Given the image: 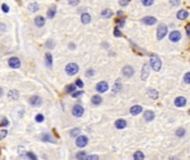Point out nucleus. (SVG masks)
<instances>
[{
  "mask_svg": "<svg viewBox=\"0 0 190 160\" xmlns=\"http://www.w3.org/2000/svg\"><path fill=\"white\" fill-rule=\"evenodd\" d=\"M91 102L95 105V106H98L100 105L101 102H102V98L98 96V95H95V96H92V98H91Z\"/></svg>",
  "mask_w": 190,
  "mask_h": 160,
  "instance_id": "obj_21",
  "label": "nucleus"
},
{
  "mask_svg": "<svg viewBox=\"0 0 190 160\" xmlns=\"http://www.w3.org/2000/svg\"><path fill=\"white\" fill-rule=\"evenodd\" d=\"M83 112H85V109H83V107H81L80 105H76V106L72 108V115H73L75 117H81V116L83 115Z\"/></svg>",
  "mask_w": 190,
  "mask_h": 160,
  "instance_id": "obj_5",
  "label": "nucleus"
},
{
  "mask_svg": "<svg viewBox=\"0 0 190 160\" xmlns=\"http://www.w3.org/2000/svg\"><path fill=\"white\" fill-rule=\"evenodd\" d=\"M157 22V19L155 17H151V16H147L142 19V23L143 25H147V26H152Z\"/></svg>",
  "mask_w": 190,
  "mask_h": 160,
  "instance_id": "obj_9",
  "label": "nucleus"
},
{
  "mask_svg": "<svg viewBox=\"0 0 190 160\" xmlns=\"http://www.w3.org/2000/svg\"><path fill=\"white\" fill-rule=\"evenodd\" d=\"M90 21H91V17H90L89 13H82L81 15V22L82 23L87 25V23H89Z\"/></svg>",
  "mask_w": 190,
  "mask_h": 160,
  "instance_id": "obj_22",
  "label": "nucleus"
},
{
  "mask_svg": "<svg viewBox=\"0 0 190 160\" xmlns=\"http://www.w3.org/2000/svg\"><path fill=\"white\" fill-rule=\"evenodd\" d=\"M148 76H149V66L146 63V65H143V67H142V71H141V79L146 80L147 78H148Z\"/></svg>",
  "mask_w": 190,
  "mask_h": 160,
  "instance_id": "obj_14",
  "label": "nucleus"
},
{
  "mask_svg": "<svg viewBox=\"0 0 190 160\" xmlns=\"http://www.w3.org/2000/svg\"><path fill=\"white\" fill-rule=\"evenodd\" d=\"M46 46H47L49 49H52V48L55 47V43H53V41H52V40H48V41H47V43H46Z\"/></svg>",
  "mask_w": 190,
  "mask_h": 160,
  "instance_id": "obj_41",
  "label": "nucleus"
},
{
  "mask_svg": "<svg viewBox=\"0 0 190 160\" xmlns=\"http://www.w3.org/2000/svg\"><path fill=\"white\" fill-rule=\"evenodd\" d=\"M125 23H126V19H125V18H121V19H118L117 21H116V25H117V27H118V28L123 27V26H125Z\"/></svg>",
  "mask_w": 190,
  "mask_h": 160,
  "instance_id": "obj_33",
  "label": "nucleus"
},
{
  "mask_svg": "<svg viewBox=\"0 0 190 160\" xmlns=\"http://www.w3.org/2000/svg\"><path fill=\"white\" fill-rule=\"evenodd\" d=\"M8 65H9L11 68L17 69V68H19L21 63H20L19 58H17V57H12V58H10V59L8 60Z\"/></svg>",
  "mask_w": 190,
  "mask_h": 160,
  "instance_id": "obj_6",
  "label": "nucleus"
},
{
  "mask_svg": "<svg viewBox=\"0 0 190 160\" xmlns=\"http://www.w3.org/2000/svg\"><path fill=\"white\" fill-rule=\"evenodd\" d=\"M133 159L135 160H143L145 159V155H143V152L142 151H136L135 153H133Z\"/></svg>",
  "mask_w": 190,
  "mask_h": 160,
  "instance_id": "obj_27",
  "label": "nucleus"
},
{
  "mask_svg": "<svg viewBox=\"0 0 190 160\" xmlns=\"http://www.w3.org/2000/svg\"><path fill=\"white\" fill-rule=\"evenodd\" d=\"M88 142H89V140L88 138L86 137V136H79L77 140H76V145H77V147H79V148H83V147H86L87 145H88Z\"/></svg>",
  "mask_w": 190,
  "mask_h": 160,
  "instance_id": "obj_4",
  "label": "nucleus"
},
{
  "mask_svg": "<svg viewBox=\"0 0 190 160\" xmlns=\"http://www.w3.org/2000/svg\"><path fill=\"white\" fill-rule=\"evenodd\" d=\"M169 39H170V41H172V42H178V41L181 39V33H180L179 31L175 30V31L170 32Z\"/></svg>",
  "mask_w": 190,
  "mask_h": 160,
  "instance_id": "obj_8",
  "label": "nucleus"
},
{
  "mask_svg": "<svg viewBox=\"0 0 190 160\" xmlns=\"http://www.w3.org/2000/svg\"><path fill=\"white\" fill-rule=\"evenodd\" d=\"M78 88H80V89H82L83 88V82H82V80H80V79H77L76 80V83H75Z\"/></svg>",
  "mask_w": 190,
  "mask_h": 160,
  "instance_id": "obj_38",
  "label": "nucleus"
},
{
  "mask_svg": "<svg viewBox=\"0 0 190 160\" xmlns=\"http://www.w3.org/2000/svg\"><path fill=\"white\" fill-rule=\"evenodd\" d=\"M28 9H29L31 12H36V11L39 10V5H38L37 2H31V3L28 5Z\"/></svg>",
  "mask_w": 190,
  "mask_h": 160,
  "instance_id": "obj_25",
  "label": "nucleus"
},
{
  "mask_svg": "<svg viewBox=\"0 0 190 160\" xmlns=\"http://www.w3.org/2000/svg\"><path fill=\"white\" fill-rule=\"evenodd\" d=\"M41 103H42V99L38 96H33L30 98V105L33 107H39Z\"/></svg>",
  "mask_w": 190,
  "mask_h": 160,
  "instance_id": "obj_10",
  "label": "nucleus"
},
{
  "mask_svg": "<svg viewBox=\"0 0 190 160\" xmlns=\"http://www.w3.org/2000/svg\"><path fill=\"white\" fill-rule=\"evenodd\" d=\"M87 160H99V157L97 155H90L87 157Z\"/></svg>",
  "mask_w": 190,
  "mask_h": 160,
  "instance_id": "obj_43",
  "label": "nucleus"
},
{
  "mask_svg": "<svg viewBox=\"0 0 190 160\" xmlns=\"http://www.w3.org/2000/svg\"><path fill=\"white\" fill-rule=\"evenodd\" d=\"M189 115H190V110H189Z\"/></svg>",
  "mask_w": 190,
  "mask_h": 160,
  "instance_id": "obj_55",
  "label": "nucleus"
},
{
  "mask_svg": "<svg viewBox=\"0 0 190 160\" xmlns=\"http://www.w3.org/2000/svg\"><path fill=\"white\" fill-rule=\"evenodd\" d=\"M78 71H79V67H78L77 63L71 62V63H68L66 66V72L69 76H75L76 73H78Z\"/></svg>",
  "mask_w": 190,
  "mask_h": 160,
  "instance_id": "obj_2",
  "label": "nucleus"
},
{
  "mask_svg": "<svg viewBox=\"0 0 190 160\" xmlns=\"http://www.w3.org/2000/svg\"><path fill=\"white\" fill-rule=\"evenodd\" d=\"M186 32H187V36L190 38V23H188V25L186 26Z\"/></svg>",
  "mask_w": 190,
  "mask_h": 160,
  "instance_id": "obj_49",
  "label": "nucleus"
},
{
  "mask_svg": "<svg viewBox=\"0 0 190 160\" xmlns=\"http://www.w3.org/2000/svg\"><path fill=\"white\" fill-rule=\"evenodd\" d=\"M112 15H113V12L111 11V9H103L101 11V16H102V18H111L112 17Z\"/></svg>",
  "mask_w": 190,
  "mask_h": 160,
  "instance_id": "obj_20",
  "label": "nucleus"
},
{
  "mask_svg": "<svg viewBox=\"0 0 190 160\" xmlns=\"http://www.w3.org/2000/svg\"><path fill=\"white\" fill-rule=\"evenodd\" d=\"M69 48H70V49H75V45H73V43H70Z\"/></svg>",
  "mask_w": 190,
  "mask_h": 160,
  "instance_id": "obj_52",
  "label": "nucleus"
},
{
  "mask_svg": "<svg viewBox=\"0 0 190 160\" xmlns=\"http://www.w3.org/2000/svg\"><path fill=\"white\" fill-rule=\"evenodd\" d=\"M142 5L143 6H151V5H153V1L152 0H142Z\"/></svg>",
  "mask_w": 190,
  "mask_h": 160,
  "instance_id": "obj_42",
  "label": "nucleus"
},
{
  "mask_svg": "<svg viewBox=\"0 0 190 160\" xmlns=\"http://www.w3.org/2000/svg\"><path fill=\"white\" fill-rule=\"evenodd\" d=\"M185 133H186V130L183 129V128H179V129L176 131V135H177L178 137H183Z\"/></svg>",
  "mask_w": 190,
  "mask_h": 160,
  "instance_id": "obj_35",
  "label": "nucleus"
},
{
  "mask_svg": "<svg viewBox=\"0 0 190 160\" xmlns=\"http://www.w3.org/2000/svg\"><path fill=\"white\" fill-rule=\"evenodd\" d=\"M1 31H5V23H1Z\"/></svg>",
  "mask_w": 190,
  "mask_h": 160,
  "instance_id": "obj_53",
  "label": "nucleus"
},
{
  "mask_svg": "<svg viewBox=\"0 0 190 160\" xmlns=\"http://www.w3.org/2000/svg\"><path fill=\"white\" fill-rule=\"evenodd\" d=\"M7 133H8V132H7V130H5V129L1 130V131H0V139L1 140L3 139V138L7 136Z\"/></svg>",
  "mask_w": 190,
  "mask_h": 160,
  "instance_id": "obj_45",
  "label": "nucleus"
},
{
  "mask_svg": "<svg viewBox=\"0 0 190 160\" xmlns=\"http://www.w3.org/2000/svg\"><path fill=\"white\" fill-rule=\"evenodd\" d=\"M186 103H187V99H186L185 97H181V96L178 97V98H176V100H175V106H176V107H179V108L186 106Z\"/></svg>",
  "mask_w": 190,
  "mask_h": 160,
  "instance_id": "obj_12",
  "label": "nucleus"
},
{
  "mask_svg": "<svg viewBox=\"0 0 190 160\" xmlns=\"http://www.w3.org/2000/svg\"><path fill=\"white\" fill-rule=\"evenodd\" d=\"M140 112H142V107L139 106V105H136V106L130 108V113L132 116H137V115H139Z\"/></svg>",
  "mask_w": 190,
  "mask_h": 160,
  "instance_id": "obj_15",
  "label": "nucleus"
},
{
  "mask_svg": "<svg viewBox=\"0 0 190 160\" xmlns=\"http://www.w3.org/2000/svg\"><path fill=\"white\" fill-rule=\"evenodd\" d=\"M41 140L45 142H55V139L50 136V133H43L41 136Z\"/></svg>",
  "mask_w": 190,
  "mask_h": 160,
  "instance_id": "obj_23",
  "label": "nucleus"
},
{
  "mask_svg": "<svg viewBox=\"0 0 190 160\" xmlns=\"http://www.w3.org/2000/svg\"><path fill=\"white\" fill-rule=\"evenodd\" d=\"M113 35H115L116 37H118V38L122 37V33H121V31L119 30V28H118V27H116V28L113 29Z\"/></svg>",
  "mask_w": 190,
  "mask_h": 160,
  "instance_id": "obj_36",
  "label": "nucleus"
},
{
  "mask_svg": "<svg viewBox=\"0 0 190 160\" xmlns=\"http://www.w3.org/2000/svg\"><path fill=\"white\" fill-rule=\"evenodd\" d=\"M78 133H80V129L79 128H76V129H72L70 131V136L71 137H76Z\"/></svg>",
  "mask_w": 190,
  "mask_h": 160,
  "instance_id": "obj_37",
  "label": "nucleus"
},
{
  "mask_svg": "<svg viewBox=\"0 0 190 160\" xmlns=\"http://www.w3.org/2000/svg\"><path fill=\"white\" fill-rule=\"evenodd\" d=\"M170 3H171L172 6H178L180 2H179V1H170Z\"/></svg>",
  "mask_w": 190,
  "mask_h": 160,
  "instance_id": "obj_51",
  "label": "nucleus"
},
{
  "mask_svg": "<svg viewBox=\"0 0 190 160\" xmlns=\"http://www.w3.org/2000/svg\"><path fill=\"white\" fill-rule=\"evenodd\" d=\"M43 120H45V116H42L41 113L36 116V121H37V122H42Z\"/></svg>",
  "mask_w": 190,
  "mask_h": 160,
  "instance_id": "obj_39",
  "label": "nucleus"
},
{
  "mask_svg": "<svg viewBox=\"0 0 190 160\" xmlns=\"http://www.w3.org/2000/svg\"><path fill=\"white\" fill-rule=\"evenodd\" d=\"M45 22H46V20H45V18H43L42 16H38V17L35 18V23H36L37 27H42V26H45Z\"/></svg>",
  "mask_w": 190,
  "mask_h": 160,
  "instance_id": "obj_18",
  "label": "nucleus"
},
{
  "mask_svg": "<svg viewBox=\"0 0 190 160\" xmlns=\"http://www.w3.org/2000/svg\"><path fill=\"white\" fill-rule=\"evenodd\" d=\"M122 88V85H121V81H120V79L117 80V82L113 85V88H112V91L113 92H118V91H120V89Z\"/></svg>",
  "mask_w": 190,
  "mask_h": 160,
  "instance_id": "obj_29",
  "label": "nucleus"
},
{
  "mask_svg": "<svg viewBox=\"0 0 190 160\" xmlns=\"http://www.w3.org/2000/svg\"><path fill=\"white\" fill-rule=\"evenodd\" d=\"M76 89H77V86L72 83V85H68V86H66L65 91H66L67 93H73V92H76Z\"/></svg>",
  "mask_w": 190,
  "mask_h": 160,
  "instance_id": "obj_24",
  "label": "nucleus"
},
{
  "mask_svg": "<svg viewBox=\"0 0 190 160\" xmlns=\"http://www.w3.org/2000/svg\"><path fill=\"white\" fill-rule=\"evenodd\" d=\"M46 63H47L48 67H51V65H52V56L49 52L46 53Z\"/></svg>",
  "mask_w": 190,
  "mask_h": 160,
  "instance_id": "obj_31",
  "label": "nucleus"
},
{
  "mask_svg": "<svg viewBox=\"0 0 190 160\" xmlns=\"http://www.w3.org/2000/svg\"><path fill=\"white\" fill-rule=\"evenodd\" d=\"M167 32H168V27L166 25H160L157 29V38L159 40L163 39L165 36H167Z\"/></svg>",
  "mask_w": 190,
  "mask_h": 160,
  "instance_id": "obj_3",
  "label": "nucleus"
},
{
  "mask_svg": "<svg viewBox=\"0 0 190 160\" xmlns=\"http://www.w3.org/2000/svg\"><path fill=\"white\" fill-rule=\"evenodd\" d=\"M109 88V86H108V83L106 82V81H101L99 83H97V86H96V90L100 92V93H102V92H106L107 90Z\"/></svg>",
  "mask_w": 190,
  "mask_h": 160,
  "instance_id": "obj_7",
  "label": "nucleus"
},
{
  "mask_svg": "<svg viewBox=\"0 0 190 160\" xmlns=\"http://www.w3.org/2000/svg\"><path fill=\"white\" fill-rule=\"evenodd\" d=\"M188 16H189V12L185 9H180L179 11L177 12V17H178V19H180V20L187 19Z\"/></svg>",
  "mask_w": 190,
  "mask_h": 160,
  "instance_id": "obj_13",
  "label": "nucleus"
},
{
  "mask_svg": "<svg viewBox=\"0 0 190 160\" xmlns=\"http://www.w3.org/2000/svg\"><path fill=\"white\" fill-rule=\"evenodd\" d=\"M0 126H1V127H7V126H9V121H8V119H7L6 117H2L1 122H0Z\"/></svg>",
  "mask_w": 190,
  "mask_h": 160,
  "instance_id": "obj_34",
  "label": "nucleus"
},
{
  "mask_svg": "<svg viewBox=\"0 0 190 160\" xmlns=\"http://www.w3.org/2000/svg\"><path fill=\"white\" fill-rule=\"evenodd\" d=\"M1 9H2L3 12H8V11H9V7H8L6 3H2V5H1Z\"/></svg>",
  "mask_w": 190,
  "mask_h": 160,
  "instance_id": "obj_46",
  "label": "nucleus"
},
{
  "mask_svg": "<svg viewBox=\"0 0 190 160\" xmlns=\"http://www.w3.org/2000/svg\"><path fill=\"white\" fill-rule=\"evenodd\" d=\"M8 97H9L11 100H16L19 98V91L17 90H10L8 92Z\"/></svg>",
  "mask_w": 190,
  "mask_h": 160,
  "instance_id": "obj_19",
  "label": "nucleus"
},
{
  "mask_svg": "<svg viewBox=\"0 0 190 160\" xmlns=\"http://www.w3.org/2000/svg\"><path fill=\"white\" fill-rule=\"evenodd\" d=\"M115 125H116V128H118V129H123V128H126V126H127V121L125 119H118L115 122Z\"/></svg>",
  "mask_w": 190,
  "mask_h": 160,
  "instance_id": "obj_17",
  "label": "nucleus"
},
{
  "mask_svg": "<svg viewBox=\"0 0 190 160\" xmlns=\"http://www.w3.org/2000/svg\"><path fill=\"white\" fill-rule=\"evenodd\" d=\"M56 12H57L56 7H50L49 9H48V12H47V16H48V18H53V17L56 16Z\"/></svg>",
  "mask_w": 190,
  "mask_h": 160,
  "instance_id": "obj_28",
  "label": "nucleus"
},
{
  "mask_svg": "<svg viewBox=\"0 0 190 160\" xmlns=\"http://www.w3.org/2000/svg\"><path fill=\"white\" fill-rule=\"evenodd\" d=\"M26 156L28 157V159H29V160H38L37 156H36V155H35L33 152H31V151H27Z\"/></svg>",
  "mask_w": 190,
  "mask_h": 160,
  "instance_id": "obj_32",
  "label": "nucleus"
},
{
  "mask_svg": "<svg viewBox=\"0 0 190 160\" xmlns=\"http://www.w3.org/2000/svg\"><path fill=\"white\" fill-rule=\"evenodd\" d=\"M150 66L155 71H160V69H161L162 62H161V59L156 53H152L150 56Z\"/></svg>",
  "mask_w": 190,
  "mask_h": 160,
  "instance_id": "obj_1",
  "label": "nucleus"
},
{
  "mask_svg": "<svg viewBox=\"0 0 190 160\" xmlns=\"http://www.w3.org/2000/svg\"><path fill=\"white\" fill-rule=\"evenodd\" d=\"M87 153L85 152V151H80V152H78L77 155H76V158L78 160H87Z\"/></svg>",
  "mask_w": 190,
  "mask_h": 160,
  "instance_id": "obj_30",
  "label": "nucleus"
},
{
  "mask_svg": "<svg viewBox=\"0 0 190 160\" xmlns=\"http://www.w3.org/2000/svg\"><path fill=\"white\" fill-rule=\"evenodd\" d=\"M93 75H95V71H93V70H92V69L88 70V71L86 72V76H87V77H90V76H93Z\"/></svg>",
  "mask_w": 190,
  "mask_h": 160,
  "instance_id": "obj_48",
  "label": "nucleus"
},
{
  "mask_svg": "<svg viewBox=\"0 0 190 160\" xmlns=\"http://www.w3.org/2000/svg\"><path fill=\"white\" fill-rule=\"evenodd\" d=\"M143 118H145L146 121H152V120L155 119V112L151 111V110L145 111V113H143Z\"/></svg>",
  "mask_w": 190,
  "mask_h": 160,
  "instance_id": "obj_16",
  "label": "nucleus"
},
{
  "mask_svg": "<svg viewBox=\"0 0 190 160\" xmlns=\"http://www.w3.org/2000/svg\"><path fill=\"white\" fill-rule=\"evenodd\" d=\"M133 72H135V70H133L132 67H130V66H126V67H123V69H122L123 76L127 77V78H130V77L133 75Z\"/></svg>",
  "mask_w": 190,
  "mask_h": 160,
  "instance_id": "obj_11",
  "label": "nucleus"
},
{
  "mask_svg": "<svg viewBox=\"0 0 190 160\" xmlns=\"http://www.w3.org/2000/svg\"><path fill=\"white\" fill-rule=\"evenodd\" d=\"M171 160H177V158H171Z\"/></svg>",
  "mask_w": 190,
  "mask_h": 160,
  "instance_id": "obj_54",
  "label": "nucleus"
},
{
  "mask_svg": "<svg viewBox=\"0 0 190 160\" xmlns=\"http://www.w3.org/2000/svg\"><path fill=\"white\" fill-rule=\"evenodd\" d=\"M82 95H83V91H82V90H80V91H76V92H73V93H72V97H73V98H78V97L82 96Z\"/></svg>",
  "mask_w": 190,
  "mask_h": 160,
  "instance_id": "obj_40",
  "label": "nucleus"
},
{
  "mask_svg": "<svg viewBox=\"0 0 190 160\" xmlns=\"http://www.w3.org/2000/svg\"><path fill=\"white\" fill-rule=\"evenodd\" d=\"M119 5H120V6H122V7H125V6H128V5H129V1H123V0H120Z\"/></svg>",
  "mask_w": 190,
  "mask_h": 160,
  "instance_id": "obj_47",
  "label": "nucleus"
},
{
  "mask_svg": "<svg viewBox=\"0 0 190 160\" xmlns=\"http://www.w3.org/2000/svg\"><path fill=\"white\" fill-rule=\"evenodd\" d=\"M147 95L152 99H158V92L155 89H148L147 90Z\"/></svg>",
  "mask_w": 190,
  "mask_h": 160,
  "instance_id": "obj_26",
  "label": "nucleus"
},
{
  "mask_svg": "<svg viewBox=\"0 0 190 160\" xmlns=\"http://www.w3.org/2000/svg\"><path fill=\"white\" fill-rule=\"evenodd\" d=\"M183 79H185V82H186V83H190V72H187V73L185 75Z\"/></svg>",
  "mask_w": 190,
  "mask_h": 160,
  "instance_id": "obj_44",
  "label": "nucleus"
},
{
  "mask_svg": "<svg viewBox=\"0 0 190 160\" xmlns=\"http://www.w3.org/2000/svg\"><path fill=\"white\" fill-rule=\"evenodd\" d=\"M68 3H69L70 6H76V5H78V3H79V1H69Z\"/></svg>",
  "mask_w": 190,
  "mask_h": 160,
  "instance_id": "obj_50",
  "label": "nucleus"
}]
</instances>
